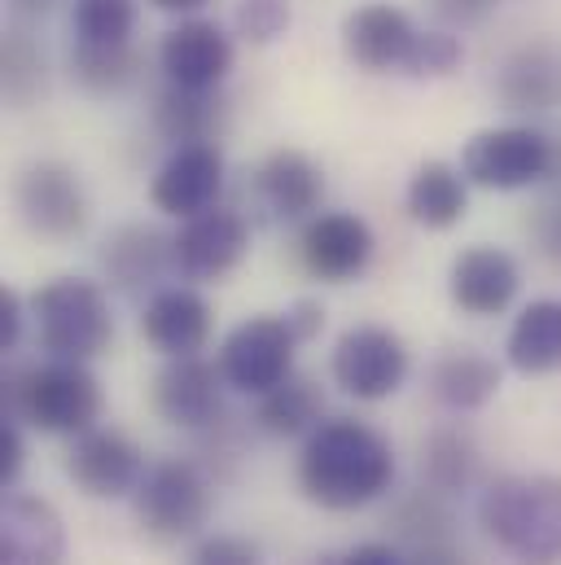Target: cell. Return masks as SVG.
<instances>
[{
  "mask_svg": "<svg viewBox=\"0 0 561 565\" xmlns=\"http://www.w3.org/2000/svg\"><path fill=\"white\" fill-rule=\"evenodd\" d=\"M522 294V264L500 246H465L447 268V298L474 320L505 316Z\"/></svg>",
  "mask_w": 561,
  "mask_h": 565,
  "instance_id": "16",
  "label": "cell"
},
{
  "mask_svg": "<svg viewBox=\"0 0 561 565\" xmlns=\"http://www.w3.org/2000/svg\"><path fill=\"white\" fill-rule=\"evenodd\" d=\"M430 395L447 413H478L500 395V364L478 347H443L430 364Z\"/></svg>",
  "mask_w": 561,
  "mask_h": 565,
  "instance_id": "22",
  "label": "cell"
},
{
  "mask_svg": "<svg viewBox=\"0 0 561 565\" xmlns=\"http://www.w3.org/2000/svg\"><path fill=\"white\" fill-rule=\"evenodd\" d=\"M237 66V44L233 35L211 22V18H180L162 40H158V71L167 84L189 88V93H220L224 79Z\"/></svg>",
  "mask_w": 561,
  "mask_h": 565,
  "instance_id": "12",
  "label": "cell"
},
{
  "mask_svg": "<svg viewBox=\"0 0 561 565\" xmlns=\"http://www.w3.org/2000/svg\"><path fill=\"white\" fill-rule=\"evenodd\" d=\"M294 22V9L289 0H237V13H233V26L246 44L264 49V44H277L280 35L289 31Z\"/></svg>",
  "mask_w": 561,
  "mask_h": 565,
  "instance_id": "33",
  "label": "cell"
},
{
  "mask_svg": "<svg viewBox=\"0 0 561 565\" xmlns=\"http://www.w3.org/2000/svg\"><path fill=\"white\" fill-rule=\"evenodd\" d=\"M409 565H465V553L452 548V540H434V544H417L409 553Z\"/></svg>",
  "mask_w": 561,
  "mask_h": 565,
  "instance_id": "41",
  "label": "cell"
},
{
  "mask_svg": "<svg viewBox=\"0 0 561 565\" xmlns=\"http://www.w3.org/2000/svg\"><path fill=\"white\" fill-rule=\"evenodd\" d=\"M447 495H438V491H417L404 509H400V531L413 540V548L417 544H434V540H452V513H447V504H443Z\"/></svg>",
  "mask_w": 561,
  "mask_h": 565,
  "instance_id": "34",
  "label": "cell"
},
{
  "mask_svg": "<svg viewBox=\"0 0 561 565\" xmlns=\"http://www.w3.org/2000/svg\"><path fill=\"white\" fill-rule=\"evenodd\" d=\"M421 478L438 495L469 491L478 482V447L461 429H434L421 443Z\"/></svg>",
  "mask_w": 561,
  "mask_h": 565,
  "instance_id": "28",
  "label": "cell"
},
{
  "mask_svg": "<svg viewBox=\"0 0 561 565\" xmlns=\"http://www.w3.org/2000/svg\"><path fill=\"white\" fill-rule=\"evenodd\" d=\"M417 31L421 26L413 22L409 9H400L391 0H369L342 18V53L351 66H360L369 75H391V71L404 75Z\"/></svg>",
  "mask_w": 561,
  "mask_h": 565,
  "instance_id": "15",
  "label": "cell"
},
{
  "mask_svg": "<svg viewBox=\"0 0 561 565\" xmlns=\"http://www.w3.org/2000/svg\"><path fill=\"white\" fill-rule=\"evenodd\" d=\"M434 4V13L447 22V26H474V22H483L500 0H430Z\"/></svg>",
  "mask_w": 561,
  "mask_h": 565,
  "instance_id": "40",
  "label": "cell"
},
{
  "mask_svg": "<svg viewBox=\"0 0 561 565\" xmlns=\"http://www.w3.org/2000/svg\"><path fill=\"white\" fill-rule=\"evenodd\" d=\"M285 320H289L294 338L307 347V342H316V338L325 333V302H320V298H294V302L285 307Z\"/></svg>",
  "mask_w": 561,
  "mask_h": 565,
  "instance_id": "38",
  "label": "cell"
},
{
  "mask_svg": "<svg viewBox=\"0 0 561 565\" xmlns=\"http://www.w3.org/2000/svg\"><path fill=\"white\" fill-rule=\"evenodd\" d=\"M31 324V298H22L13 285H0V351H18L22 333Z\"/></svg>",
  "mask_w": 561,
  "mask_h": 565,
  "instance_id": "36",
  "label": "cell"
},
{
  "mask_svg": "<svg viewBox=\"0 0 561 565\" xmlns=\"http://www.w3.org/2000/svg\"><path fill=\"white\" fill-rule=\"evenodd\" d=\"M224 184H229V162H224L220 145H176L149 180V202H154V211H162L171 220H189L198 211L220 206Z\"/></svg>",
  "mask_w": 561,
  "mask_h": 565,
  "instance_id": "14",
  "label": "cell"
},
{
  "mask_svg": "<svg viewBox=\"0 0 561 565\" xmlns=\"http://www.w3.org/2000/svg\"><path fill=\"white\" fill-rule=\"evenodd\" d=\"M496 97L514 115H544L561 106V53L553 44H522L496 75Z\"/></svg>",
  "mask_w": 561,
  "mask_h": 565,
  "instance_id": "23",
  "label": "cell"
},
{
  "mask_svg": "<svg viewBox=\"0 0 561 565\" xmlns=\"http://www.w3.org/2000/svg\"><path fill=\"white\" fill-rule=\"evenodd\" d=\"M102 273L119 294H158L176 273V246L154 224H119L102 242Z\"/></svg>",
  "mask_w": 561,
  "mask_h": 565,
  "instance_id": "21",
  "label": "cell"
},
{
  "mask_svg": "<svg viewBox=\"0 0 561 565\" xmlns=\"http://www.w3.org/2000/svg\"><path fill=\"white\" fill-rule=\"evenodd\" d=\"M31 329L44 360H97L115 342V311L102 281L53 277L31 294Z\"/></svg>",
  "mask_w": 561,
  "mask_h": 565,
  "instance_id": "4",
  "label": "cell"
},
{
  "mask_svg": "<svg viewBox=\"0 0 561 565\" xmlns=\"http://www.w3.org/2000/svg\"><path fill=\"white\" fill-rule=\"evenodd\" d=\"M176 246V277L189 285H215L237 273V264L251 250V224L242 211L233 206H211L198 211L189 220H180V228L171 233Z\"/></svg>",
  "mask_w": 561,
  "mask_h": 565,
  "instance_id": "10",
  "label": "cell"
},
{
  "mask_svg": "<svg viewBox=\"0 0 561 565\" xmlns=\"http://www.w3.org/2000/svg\"><path fill=\"white\" fill-rule=\"evenodd\" d=\"M558 149L531 124H500L483 128L461 145V171L474 189L487 193H522L553 175Z\"/></svg>",
  "mask_w": 561,
  "mask_h": 565,
  "instance_id": "6",
  "label": "cell"
},
{
  "mask_svg": "<svg viewBox=\"0 0 561 565\" xmlns=\"http://www.w3.org/2000/svg\"><path fill=\"white\" fill-rule=\"evenodd\" d=\"M145 469L149 460L137 447V438H128L115 425H93L75 434L66 447V478L88 500H133Z\"/></svg>",
  "mask_w": 561,
  "mask_h": 565,
  "instance_id": "11",
  "label": "cell"
},
{
  "mask_svg": "<svg viewBox=\"0 0 561 565\" xmlns=\"http://www.w3.org/2000/svg\"><path fill=\"white\" fill-rule=\"evenodd\" d=\"M215 329V311L198 285H162L158 294L145 298L140 307V338L162 355V360H184L202 355Z\"/></svg>",
  "mask_w": 561,
  "mask_h": 565,
  "instance_id": "17",
  "label": "cell"
},
{
  "mask_svg": "<svg viewBox=\"0 0 561 565\" xmlns=\"http://www.w3.org/2000/svg\"><path fill=\"white\" fill-rule=\"evenodd\" d=\"M62 0H9V9L13 13H22V18H44V13H53Z\"/></svg>",
  "mask_w": 561,
  "mask_h": 565,
  "instance_id": "43",
  "label": "cell"
},
{
  "mask_svg": "<svg viewBox=\"0 0 561 565\" xmlns=\"http://www.w3.org/2000/svg\"><path fill=\"white\" fill-rule=\"evenodd\" d=\"M413 373L409 342L387 324H351L329 351V377L342 395L360 404H382L404 391Z\"/></svg>",
  "mask_w": 561,
  "mask_h": 565,
  "instance_id": "7",
  "label": "cell"
},
{
  "mask_svg": "<svg viewBox=\"0 0 561 565\" xmlns=\"http://www.w3.org/2000/svg\"><path fill=\"white\" fill-rule=\"evenodd\" d=\"M505 364L522 377L561 373V298H531L509 333H505Z\"/></svg>",
  "mask_w": 561,
  "mask_h": 565,
  "instance_id": "25",
  "label": "cell"
},
{
  "mask_svg": "<svg viewBox=\"0 0 561 565\" xmlns=\"http://www.w3.org/2000/svg\"><path fill=\"white\" fill-rule=\"evenodd\" d=\"M478 526L514 565L561 562V478L500 473L478 491Z\"/></svg>",
  "mask_w": 561,
  "mask_h": 565,
  "instance_id": "2",
  "label": "cell"
},
{
  "mask_svg": "<svg viewBox=\"0 0 561 565\" xmlns=\"http://www.w3.org/2000/svg\"><path fill=\"white\" fill-rule=\"evenodd\" d=\"M66 562V522L62 513L31 491H4L0 500V565H62Z\"/></svg>",
  "mask_w": 561,
  "mask_h": 565,
  "instance_id": "19",
  "label": "cell"
},
{
  "mask_svg": "<svg viewBox=\"0 0 561 565\" xmlns=\"http://www.w3.org/2000/svg\"><path fill=\"white\" fill-rule=\"evenodd\" d=\"M395 482V447L356 417H325L298 451V491L316 509L351 513L382 500Z\"/></svg>",
  "mask_w": 561,
  "mask_h": 565,
  "instance_id": "1",
  "label": "cell"
},
{
  "mask_svg": "<svg viewBox=\"0 0 561 565\" xmlns=\"http://www.w3.org/2000/svg\"><path fill=\"white\" fill-rule=\"evenodd\" d=\"M27 465V443H22V422L4 417L0 422V491H13Z\"/></svg>",
  "mask_w": 561,
  "mask_h": 565,
  "instance_id": "37",
  "label": "cell"
},
{
  "mask_svg": "<svg viewBox=\"0 0 561 565\" xmlns=\"http://www.w3.org/2000/svg\"><path fill=\"white\" fill-rule=\"evenodd\" d=\"M102 413H106V395L84 360H44L31 369H13L4 377V417L40 434L75 438L102 425Z\"/></svg>",
  "mask_w": 561,
  "mask_h": 565,
  "instance_id": "3",
  "label": "cell"
},
{
  "mask_svg": "<svg viewBox=\"0 0 561 565\" xmlns=\"http://www.w3.org/2000/svg\"><path fill=\"white\" fill-rule=\"evenodd\" d=\"M325 202V171L303 149H273L255 167V206L273 224H307Z\"/></svg>",
  "mask_w": 561,
  "mask_h": 565,
  "instance_id": "20",
  "label": "cell"
},
{
  "mask_svg": "<svg viewBox=\"0 0 561 565\" xmlns=\"http://www.w3.org/2000/svg\"><path fill=\"white\" fill-rule=\"evenodd\" d=\"M154 128L171 149L215 141V132L224 128V102L220 93H189V88L167 84L154 102Z\"/></svg>",
  "mask_w": 561,
  "mask_h": 565,
  "instance_id": "26",
  "label": "cell"
},
{
  "mask_svg": "<svg viewBox=\"0 0 561 565\" xmlns=\"http://www.w3.org/2000/svg\"><path fill=\"white\" fill-rule=\"evenodd\" d=\"M320 422H325V395L307 373H289L255 404V425L268 438H307Z\"/></svg>",
  "mask_w": 561,
  "mask_h": 565,
  "instance_id": "27",
  "label": "cell"
},
{
  "mask_svg": "<svg viewBox=\"0 0 561 565\" xmlns=\"http://www.w3.org/2000/svg\"><path fill=\"white\" fill-rule=\"evenodd\" d=\"M140 57L133 44H71V79L88 97H119L137 84Z\"/></svg>",
  "mask_w": 561,
  "mask_h": 565,
  "instance_id": "29",
  "label": "cell"
},
{
  "mask_svg": "<svg viewBox=\"0 0 561 565\" xmlns=\"http://www.w3.org/2000/svg\"><path fill=\"white\" fill-rule=\"evenodd\" d=\"M329 565H409V553H400L395 544L369 540V544H356V548H347L342 557H334Z\"/></svg>",
  "mask_w": 561,
  "mask_h": 565,
  "instance_id": "39",
  "label": "cell"
},
{
  "mask_svg": "<svg viewBox=\"0 0 561 565\" xmlns=\"http://www.w3.org/2000/svg\"><path fill=\"white\" fill-rule=\"evenodd\" d=\"M184 565H268V557H264V548H260L255 540L215 531V535L193 540V548H189Z\"/></svg>",
  "mask_w": 561,
  "mask_h": 565,
  "instance_id": "35",
  "label": "cell"
},
{
  "mask_svg": "<svg viewBox=\"0 0 561 565\" xmlns=\"http://www.w3.org/2000/svg\"><path fill=\"white\" fill-rule=\"evenodd\" d=\"M469 180L461 171V162H443V158H425L417 171L409 175L404 189V211L417 228L430 233H447L469 215Z\"/></svg>",
  "mask_w": 561,
  "mask_h": 565,
  "instance_id": "24",
  "label": "cell"
},
{
  "mask_svg": "<svg viewBox=\"0 0 561 565\" xmlns=\"http://www.w3.org/2000/svg\"><path fill=\"white\" fill-rule=\"evenodd\" d=\"M211 509H215L211 473L198 460H184V456L154 460L140 478L137 495H133L137 526L158 544L202 540L207 522H211Z\"/></svg>",
  "mask_w": 561,
  "mask_h": 565,
  "instance_id": "5",
  "label": "cell"
},
{
  "mask_svg": "<svg viewBox=\"0 0 561 565\" xmlns=\"http://www.w3.org/2000/svg\"><path fill=\"white\" fill-rule=\"evenodd\" d=\"M0 84L13 106H31L44 93V53L27 31H9L0 49Z\"/></svg>",
  "mask_w": 561,
  "mask_h": 565,
  "instance_id": "31",
  "label": "cell"
},
{
  "mask_svg": "<svg viewBox=\"0 0 561 565\" xmlns=\"http://www.w3.org/2000/svg\"><path fill=\"white\" fill-rule=\"evenodd\" d=\"M13 206H18V220L44 242H75L93 215L80 171L57 158H40L18 171Z\"/></svg>",
  "mask_w": 561,
  "mask_h": 565,
  "instance_id": "9",
  "label": "cell"
},
{
  "mask_svg": "<svg viewBox=\"0 0 561 565\" xmlns=\"http://www.w3.org/2000/svg\"><path fill=\"white\" fill-rule=\"evenodd\" d=\"M224 373L220 364L202 360V355H184V360H167L154 377V413L176 429L202 434L207 425L224 417Z\"/></svg>",
  "mask_w": 561,
  "mask_h": 565,
  "instance_id": "18",
  "label": "cell"
},
{
  "mask_svg": "<svg viewBox=\"0 0 561 565\" xmlns=\"http://www.w3.org/2000/svg\"><path fill=\"white\" fill-rule=\"evenodd\" d=\"M461 62H465V44L452 26H421L413 53L404 62V75L409 79H447L461 71Z\"/></svg>",
  "mask_w": 561,
  "mask_h": 565,
  "instance_id": "32",
  "label": "cell"
},
{
  "mask_svg": "<svg viewBox=\"0 0 561 565\" xmlns=\"http://www.w3.org/2000/svg\"><path fill=\"white\" fill-rule=\"evenodd\" d=\"M75 44H133L140 22L137 0H66Z\"/></svg>",
  "mask_w": 561,
  "mask_h": 565,
  "instance_id": "30",
  "label": "cell"
},
{
  "mask_svg": "<svg viewBox=\"0 0 561 565\" xmlns=\"http://www.w3.org/2000/svg\"><path fill=\"white\" fill-rule=\"evenodd\" d=\"M378 237L364 215L356 211H316L298 233V259L307 277L320 285H351L360 281L373 264Z\"/></svg>",
  "mask_w": 561,
  "mask_h": 565,
  "instance_id": "13",
  "label": "cell"
},
{
  "mask_svg": "<svg viewBox=\"0 0 561 565\" xmlns=\"http://www.w3.org/2000/svg\"><path fill=\"white\" fill-rule=\"evenodd\" d=\"M158 13H171V18H198L211 0H149Z\"/></svg>",
  "mask_w": 561,
  "mask_h": 565,
  "instance_id": "42",
  "label": "cell"
},
{
  "mask_svg": "<svg viewBox=\"0 0 561 565\" xmlns=\"http://www.w3.org/2000/svg\"><path fill=\"white\" fill-rule=\"evenodd\" d=\"M298 338L285 320V311H260L246 316L242 324L229 329V338L220 342V373L229 382V391L237 395H268L294 373V355H298Z\"/></svg>",
  "mask_w": 561,
  "mask_h": 565,
  "instance_id": "8",
  "label": "cell"
}]
</instances>
